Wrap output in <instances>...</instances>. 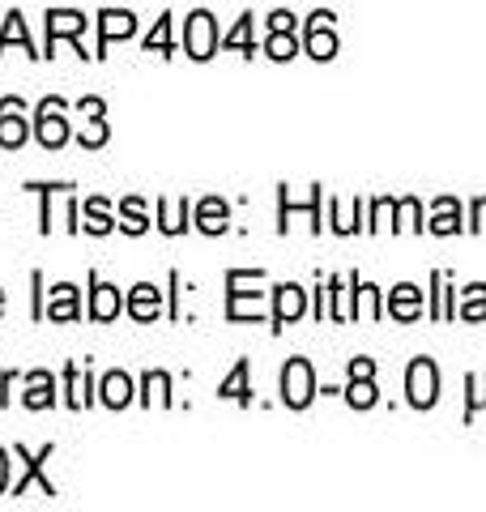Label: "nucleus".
Returning a JSON list of instances; mask_svg holds the SVG:
<instances>
[{"mask_svg":"<svg viewBox=\"0 0 486 512\" xmlns=\"http://www.w3.org/2000/svg\"><path fill=\"white\" fill-rule=\"evenodd\" d=\"M401 218L410 231H423V222H418V201H401Z\"/></svg>","mask_w":486,"mask_h":512,"instance_id":"473e14b6","label":"nucleus"},{"mask_svg":"<svg viewBox=\"0 0 486 512\" xmlns=\"http://www.w3.org/2000/svg\"><path fill=\"white\" fill-rule=\"evenodd\" d=\"M431 231H435V235H457V231H461V210H457V201H452V197L435 201V214H431Z\"/></svg>","mask_w":486,"mask_h":512,"instance_id":"dca6fc26","label":"nucleus"},{"mask_svg":"<svg viewBox=\"0 0 486 512\" xmlns=\"http://www.w3.org/2000/svg\"><path fill=\"white\" fill-rule=\"evenodd\" d=\"M469 389H474V397H469V410L486 406V376H474V380H469Z\"/></svg>","mask_w":486,"mask_h":512,"instance_id":"2f4dec72","label":"nucleus"},{"mask_svg":"<svg viewBox=\"0 0 486 512\" xmlns=\"http://www.w3.org/2000/svg\"><path fill=\"white\" fill-rule=\"evenodd\" d=\"M184 214H188V205H175V210H171V205H158L162 231H167V235H180V231L188 227V222H184Z\"/></svg>","mask_w":486,"mask_h":512,"instance_id":"bb28decb","label":"nucleus"},{"mask_svg":"<svg viewBox=\"0 0 486 512\" xmlns=\"http://www.w3.org/2000/svg\"><path fill=\"white\" fill-rule=\"evenodd\" d=\"M64 380H69V406L81 410V406L90 402V397H86V376H81V367H69V376H64Z\"/></svg>","mask_w":486,"mask_h":512,"instance_id":"c85d7f7f","label":"nucleus"},{"mask_svg":"<svg viewBox=\"0 0 486 512\" xmlns=\"http://www.w3.org/2000/svg\"><path fill=\"white\" fill-rule=\"evenodd\" d=\"M52 402H56V380L47 372H30V380H26V406L30 410H47Z\"/></svg>","mask_w":486,"mask_h":512,"instance_id":"ddd939ff","label":"nucleus"},{"mask_svg":"<svg viewBox=\"0 0 486 512\" xmlns=\"http://www.w3.org/2000/svg\"><path fill=\"white\" fill-rule=\"evenodd\" d=\"M303 312H307V291L303 286H295V282L278 286V312H273V320H278V325H290V320H299Z\"/></svg>","mask_w":486,"mask_h":512,"instance_id":"6e6552de","label":"nucleus"},{"mask_svg":"<svg viewBox=\"0 0 486 512\" xmlns=\"http://www.w3.org/2000/svg\"><path fill=\"white\" fill-rule=\"evenodd\" d=\"M222 397H231V402H248L252 389H248V363H235V372L222 380Z\"/></svg>","mask_w":486,"mask_h":512,"instance_id":"6ab92c4d","label":"nucleus"},{"mask_svg":"<svg viewBox=\"0 0 486 512\" xmlns=\"http://www.w3.org/2000/svg\"><path fill=\"white\" fill-rule=\"evenodd\" d=\"M120 218H124V222H120V227H124L128 235H141L145 227H150V222H145V205H141L137 197H128V201L120 205Z\"/></svg>","mask_w":486,"mask_h":512,"instance_id":"412c9836","label":"nucleus"},{"mask_svg":"<svg viewBox=\"0 0 486 512\" xmlns=\"http://www.w3.org/2000/svg\"><path fill=\"white\" fill-rule=\"evenodd\" d=\"M388 312H393L397 320H414L418 312H423V295H418V286H397L393 295H388Z\"/></svg>","mask_w":486,"mask_h":512,"instance_id":"f8f14e48","label":"nucleus"},{"mask_svg":"<svg viewBox=\"0 0 486 512\" xmlns=\"http://www.w3.org/2000/svg\"><path fill=\"white\" fill-rule=\"evenodd\" d=\"M333 13H312L307 22V56L316 60H333L337 56V35H333Z\"/></svg>","mask_w":486,"mask_h":512,"instance_id":"39448f33","label":"nucleus"},{"mask_svg":"<svg viewBox=\"0 0 486 512\" xmlns=\"http://www.w3.org/2000/svg\"><path fill=\"white\" fill-rule=\"evenodd\" d=\"M0 312H5V295H0Z\"/></svg>","mask_w":486,"mask_h":512,"instance_id":"4c0bfd02","label":"nucleus"},{"mask_svg":"<svg viewBox=\"0 0 486 512\" xmlns=\"http://www.w3.org/2000/svg\"><path fill=\"white\" fill-rule=\"evenodd\" d=\"M120 308H124V299H120L116 286H107V282L94 286V295H90V316L94 320H116Z\"/></svg>","mask_w":486,"mask_h":512,"instance_id":"9b49d317","label":"nucleus"},{"mask_svg":"<svg viewBox=\"0 0 486 512\" xmlns=\"http://www.w3.org/2000/svg\"><path fill=\"white\" fill-rule=\"evenodd\" d=\"M346 402H350L354 410H371V406H376V384H371V376H354V380H350Z\"/></svg>","mask_w":486,"mask_h":512,"instance_id":"a211bd4d","label":"nucleus"},{"mask_svg":"<svg viewBox=\"0 0 486 512\" xmlns=\"http://www.w3.org/2000/svg\"><path fill=\"white\" fill-rule=\"evenodd\" d=\"M405 393H410V406H418V410L440 402V372H435L431 359L410 363V372H405Z\"/></svg>","mask_w":486,"mask_h":512,"instance_id":"f257e3e1","label":"nucleus"},{"mask_svg":"<svg viewBox=\"0 0 486 512\" xmlns=\"http://www.w3.org/2000/svg\"><path fill=\"white\" fill-rule=\"evenodd\" d=\"M226 205L218 201V197H209V201H201V210H197V227L205 231V235H218V231H226Z\"/></svg>","mask_w":486,"mask_h":512,"instance_id":"f3484780","label":"nucleus"},{"mask_svg":"<svg viewBox=\"0 0 486 512\" xmlns=\"http://www.w3.org/2000/svg\"><path fill=\"white\" fill-rule=\"evenodd\" d=\"M316 397V376H312V363L307 359H290L282 367V402L303 410L307 402Z\"/></svg>","mask_w":486,"mask_h":512,"instance_id":"f03ea898","label":"nucleus"},{"mask_svg":"<svg viewBox=\"0 0 486 512\" xmlns=\"http://www.w3.org/2000/svg\"><path fill=\"white\" fill-rule=\"evenodd\" d=\"M9 43H22L26 52H30V39H26V22H22V13H9V22H5V35H0V52H5Z\"/></svg>","mask_w":486,"mask_h":512,"instance_id":"a878e982","label":"nucleus"},{"mask_svg":"<svg viewBox=\"0 0 486 512\" xmlns=\"http://www.w3.org/2000/svg\"><path fill=\"white\" fill-rule=\"evenodd\" d=\"M145 47H150V52H158V56H171V22H167V18H158V26L150 30Z\"/></svg>","mask_w":486,"mask_h":512,"instance_id":"cd10ccee","label":"nucleus"},{"mask_svg":"<svg viewBox=\"0 0 486 512\" xmlns=\"http://www.w3.org/2000/svg\"><path fill=\"white\" fill-rule=\"evenodd\" d=\"M184 52L192 56V60H209L218 52V26H214V18L201 9V13H192L188 18V30H184Z\"/></svg>","mask_w":486,"mask_h":512,"instance_id":"7ed1b4c3","label":"nucleus"},{"mask_svg":"<svg viewBox=\"0 0 486 512\" xmlns=\"http://www.w3.org/2000/svg\"><path fill=\"white\" fill-rule=\"evenodd\" d=\"M137 30V18L133 13H120V9H107L103 18H99V47L107 43H116V39H128Z\"/></svg>","mask_w":486,"mask_h":512,"instance_id":"1a4fd4ad","label":"nucleus"},{"mask_svg":"<svg viewBox=\"0 0 486 512\" xmlns=\"http://www.w3.org/2000/svg\"><path fill=\"white\" fill-rule=\"evenodd\" d=\"M461 316L465 320H486V286H469L461 299Z\"/></svg>","mask_w":486,"mask_h":512,"instance_id":"4be33fe9","label":"nucleus"},{"mask_svg":"<svg viewBox=\"0 0 486 512\" xmlns=\"http://www.w3.org/2000/svg\"><path fill=\"white\" fill-rule=\"evenodd\" d=\"M265 52H269L273 60H290V56H295V30H273Z\"/></svg>","mask_w":486,"mask_h":512,"instance_id":"b1692460","label":"nucleus"},{"mask_svg":"<svg viewBox=\"0 0 486 512\" xmlns=\"http://www.w3.org/2000/svg\"><path fill=\"white\" fill-rule=\"evenodd\" d=\"M103 141H107V124H103L99 116H94L86 128H81V146H86V150H99Z\"/></svg>","mask_w":486,"mask_h":512,"instance_id":"7c9ffc66","label":"nucleus"},{"mask_svg":"<svg viewBox=\"0 0 486 512\" xmlns=\"http://www.w3.org/2000/svg\"><path fill=\"white\" fill-rule=\"evenodd\" d=\"M47 316H52V320H77V286H69V282L52 286V303H47Z\"/></svg>","mask_w":486,"mask_h":512,"instance_id":"4468645a","label":"nucleus"},{"mask_svg":"<svg viewBox=\"0 0 486 512\" xmlns=\"http://www.w3.org/2000/svg\"><path fill=\"white\" fill-rule=\"evenodd\" d=\"M354 376H376V363H371V359H354L350 363V380Z\"/></svg>","mask_w":486,"mask_h":512,"instance_id":"72a5a7b5","label":"nucleus"},{"mask_svg":"<svg viewBox=\"0 0 486 512\" xmlns=\"http://www.w3.org/2000/svg\"><path fill=\"white\" fill-rule=\"evenodd\" d=\"M103 402H107L111 410H124L128 402H133V380H128L124 372L103 376Z\"/></svg>","mask_w":486,"mask_h":512,"instance_id":"2eb2a0df","label":"nucleus"},{"mask_svg":"<svg viewBox=\"0 0 486 512\" xmlns=\"http://www.w3.org/2000/svg\"><path fill=\"white\" fill-rule=\"evenodd\" d=\"M26 141V111L22 99H0V146L18 150Z\"/></svg>","mask_w":486,"mask_h":512,"instance_id":"423d86ee","label":"nucleus"},{"mask_svg":"<svg viewBox=\"0 0 486 512\" xmlns=\"http://www.w3.org/2000/svg\"><path fill=\"white\" fill-rule=\"evenodd\" d=\"M474 231H486V197L474 201Z\"/></svg>","mask_w":486,"mask_h":512,"instance_id":"f704fd0d","label":"nucleus"},{"mask_svg":"<svg viewBox=\"0 0 486 512\" xmlns=\"http://www.w3.org/2000/svg\"><path fill=\"white\" fill-rule=\"evenodd\" d=\"M128 312H133L137 320H154V316L162 312V295H158V286H150V282L133 286V295H128Z\"/></svg>","mask_w":486,"mask_h":512,"instance_id":"9d476101","label":"nucleus"},{"mask_svg":"<svg viewBox=\"0 0 486 512\" xmlns=\"http://www.w3.org/2000/svg\"><path fill=\"white\" fill-rule=\"evenodd\" d=\"M154 397H158L162 406L171 402V380H167V372H150V376H145V402H154Z\"/></svg>","mask_w":486,"mask_h":512,"instance_id":"393cba45","label":"nucleus"},{"mask_svg":"<svg viewBox=\"0 0 486 512\" xmlns=\"http://www.w3.org/2000/svg\"><path fill=\"white\" fill-rule=\"evenodd\" d=\"M226 47H243L248 56H256V43H252V13H243L239 26L226 35Z\"/></svg>","mask_w":486,"mask_h":512,"instance_id":"5701e85b","label":"nucleus"},{"mask_svg":"<svg viewBox=\"0 0 486 512\" xmlns=\"http://www.w3.org/2000/svg\"><path fill=\"white\" fill-rule=\"evenodd\" d=\"M86 30V18L77 9H52L47 13V43L56 47V39H77Z\"/></svg>","mask_w":486,"mask_h":512,"instance_id":"0eeeda50","label":"nucleus"},{"mask_svg":"<svg viewBox=\"0 0 486 512\" xmlns=\"http://www.w3.org/2000/svg\"><path fill=\"white\" fill-rule=\"evenodd\" d=\"M9 487V457H5V448H0V495H5Z\"/></svg>","mask_w":486,"mask_h":512,"instance_id":"c9c22d12","label":"nucleus"},{"mask_svg":"<svg viewBox=\"0 0 486 512\" xmlns=\"http://www.w3.org/2000/svg\"><path fill=\"white\" fill-rule=\"evenodd\" d=\"M39 141H43V150H60L69 141V120H64L60 99H47L39 107Z\"/></svg>","mask_w":486,"mask_h":512,"instance_id":"20e7f679","label":"nucleus"},{"mask_svg":"<svg viewBox=\"0 0 486 512\" xmlns=\"http://www.w3.org/2000/svg\"><path fill=\"white\" fill-rule=\"evenodd\" d=\"M81 214H86V222H81L86 231H94V235H107L111 231V214H107V205L99 197L86 201V210H81Z\"/></svg>","mask_w":486,"mask_h":512,"instance_id":"aec40b11","label":"nucleus"},{"mask_svg":"<svg viewBox=\"0 0 486 512\" xmlns=\"http://www.w3.org/2000/svg\"><path fill=\"white\" fill-rule=\"evenodd\" d=\"M81 111H86V116H103V103L99 99H86V103H81Z\"/></svg>","mask_w":486,"mask_h":512,"instance_id":"e433bc0d","label":"nucleus"},{"mask_svg":"<svg viewBox=\"0 0 486 512\" xmlns=\"http://www.w3.org/2000/svg\"><path fill=\"white\" fill-rule=\"evenodd\" d=\"M354 312H359V316H367V320H376L380 316V291H376V286H359V308H354Z\"/></svg>","mask_w":486,"mask_h":512,"instance_id":"c756f323","label":"nucleus"}]
</instances>
